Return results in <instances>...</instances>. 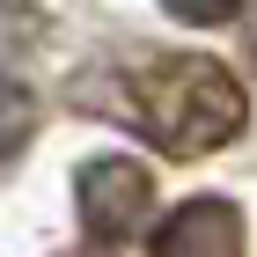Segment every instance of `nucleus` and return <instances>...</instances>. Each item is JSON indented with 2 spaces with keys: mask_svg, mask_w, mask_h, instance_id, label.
<instances>
[{
  "mask_svg": "<svg viewBox=\"0 0 257 257\" xmlns=\"http://www.w3.org/2000/svg\"><path fill=\"white\" fill-rule=\"evenodd\" d=\"M81 257H110V242H103V250H81Z\"/></svg>",
  "mask_w": 257,
  "mask_h": 257,
  "instance_id": "0eeeda50",
  "label": "nucleus"
},
{
  "mask_svg": "<svg viewBox=\"0 0 257 257\" xmlns=\"http://www.w3.org/2000/svg\"><path fill=\"white\" fill-rule=\"evenodd\" d=\"M30 37H37V22L22 15V8H8V0H0V66L15 59V52H30Z\"/></svg>",
  "mask_w": 257,
  "mask_h": 257,
  "instance_id": "39448f33",
  "label": "nucleus"
},
{
  "mask_svg": "<svg viewBox=\"0 0 257 257\" xmlns=\"http://www.w3.org/2000/svg\"><path fill=\"white\" fill-rule=\"evenodd\" d=\"M155 257H250L242 213L228 198H184L177 213L155 228Z\"/></svg>",
  "mask_w": 257,
  "mask_h": 257,
  "instance_id": "7ed1b4c3",
  "label": "nucleus"
},
{
  "mask_svg": "<svg viewBox=\"0 0 257 257\" xmlns=\"http://www.w3.org/2000/svg\"><path fill=\"white\" fill-rule=\"evenodd\" d=\"M74 213L96 242H133L147 228V213H155V177L133 155H103L74 177Z\"/></svg>",
  "mask_w": 257,
  "mask_h": 257,
  "instance_id": "f03ea898",
  "label": "nucleus"
},
{
  "mask_svg": "<svg viewBox=\"0 0 257 257\" xmlns=\"http://www.w3.org/2000/svg\"><path fill=\"white\" fill-rule=\"evenodd\" d=\"M30 125H37V96H30L22 81L0 74V162H8L22 140H30Z\"/></svg>",
  "mask_w": 257,
  "mask_h": 257,
  "instance_id": "20e7f679",
  "label": "nucleus"
},
{
  "mask_svg": "<svg viewBox=\"0 0 257 257\" xmlns=\"http://www.w3.org/2000/svg\"><path fill=\"white\" fill-rule=\"evenodd\" d=\"M74 103L133 125L177 162L213 155L250 125V88L206 52H118L74 81Z\"/></svg>",
  "mask_w": 257,
  "mask_h": 257,
  "instance_id": "f257e3e1",
  "label": "nucleus"
},
{
  "mask_svg": "<svg viewBox=\"0 0 257 257\" xmlns=\"http://www.w3.org/2000/svg\"><path fill=\"white\" fill-rule=\"evenodd\" d=\"M162 8H169L177 22H198V30H213V22H228V15H235L242 0H162Z\"/></svg>",
  "mask_w": 257,
  "mask_h": 257,
  "instance_id": "423d86ee",
  "label": "nucleus"
}]
</instances>
